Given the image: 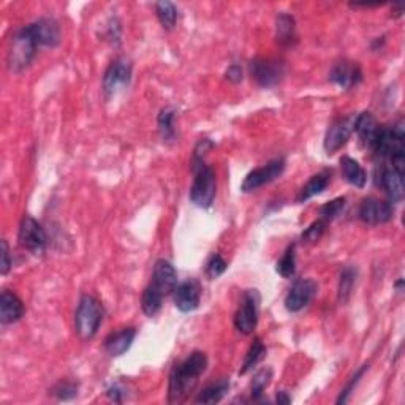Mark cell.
<instances>
[{
	"label": "cell",
	"instance_id": "cell-1",
	"mask_svg": "<svg viewBox=\"0 0 405 405\" xmlns=\"http://www.w3.org/2000/svg\"><path fill=\"white\" fill-rule=\"evenodd\" d=\"M208 369V357L203 352H193L171 369L168 383V402L179 404L195 390L198 378Z\"/></svg>",
	"mask_w": 405,
	"mask_h": 405
},
{
	"label": "cell",
	"instance_id": "cell-2",
	"mask_svg": "<svg viewBox=\"0 0 405 405\" xmlns=\"http://www.w3.org/2000/svg\"><path fill=\"white\" fill-rule=\"evenodd\" d=\"M192 170L195 178L190 189V201L197 208L208 209L213 206L217 193L215 171L204 160H192Z\"/></svg>",
	"mask_w": 405,
	"mask_h": 405
},
{
	"label": "cell",
	"instance_id": "cell-3",
	"mask_svg": "<svg viewBox=\"0 0 405 405\" xmlns=\"http://www.w3.org/2000/svg\"><path fill=\"white\" fill-rule=\"evenodd\" d=\"M103 306L97 298L91 295L81 296L77 314H74V329H77L81 340H91L95 338L103 321Z\"/></svg>",
	"mask_w": 405,
	"mask_h": 405
},
{
	"label": "cell",
	"instance_id": "cell-4",
	"mask_svg": "<svg viewBox=\"0 0 405 405\" xmlns=\"http://www.w3.org/2000/svg\"><path fill=\"white\" fill-rule=\"evenodd\" d=\"M36 49H39V45H36L35 39L30 34L29 27L26 26L18 30L13 39H11L8 49L10 70L13 73H22L26 68H29L35 59Z\"/></svg>",
	"mask_w": 405,
	"mask_h": 405
},
{
	"label": "cell",
	"instance_id": "cell-5",
	"mask_svg": "<svg viewBox=\"0 0 405 405\" xmlns=\"http://www.w3.org/2000/svg\"><path fill=\"white\" fill-rule=\"evenodd\" d=\"M18 241L22 248H26L35 257H41L46 252L48 247V234L39 222L34 217L24 215L20 225V232H18Z\"/></svg>",
	"mask_w": 405,
	"mask_h": 405
},
{
	"label": "cell",
	"instance_id": "cell-6",
	"mask_svg": "<svg viewBox=\"0 0 405 405\" xmlns=\"http://www.w3.org/2000/svg\"><path fill=\"white\" fill-rule=\"evenodd\" d=\"M260 293L257 290H246L242 295L238 312L234 315V326L241 334H252L258 325L260 315Z\"/></svg>",
	"mask_w": 405,
	"mask_h": 405
},
{
	"label": "cell",
	"instance_id": "cell-7",
	"mask_svg": "<svg viewBox=\"0 0 405 405\" xmlns=\"http://www.w3.org/2000/svg\"><path fill=\"white\" fill-rule=\"evenodd\" d=\"M248 72H251L252 79L260 87L270 89V87L277 86L280 81H282L285 74V67L284 62H280L277 59L258 58L253 59L251 64H248Z\"/></svg>",
	"mask_w": 405,
	"mask_h": 405
},
{
	"label": "cell",
	"instance_id": "cell-8",
	"mask_svg": "<svg viewBox=\"0 0 405 405\" xmlns=\"http://www.w3.org/2000/svg\"><path fill=\"white\" fill-rule=\"evenodd\" d=\"M132 81V64L130 60L119 58L113 60L103 74V92L108 98L128 87Z\"/></svg>",
	"mask_w": 405,
	"mask_h": 405
},
{
	"label": "cell",
	"instance_id": "cell-9",
	"mask_svg": "<svg viewBox=\"0 0 405 405\" xmlns=\"http://www.w3.org/2000/svg\"><path fill=\"white\" fill-rule=\"evenodd\" d=\"M285 160L284 159H274L271 161H267L266 165L255 168L253 171H251L246 176V179L242 180L241 190L244 193L255 192L258 190L260 187H263L266 184H271L272 180H276L277 178L282 176V173L285 171Z\"/></svg>",
	"mask_w": 405,
	"mask_h": 405
},
{
	"label": "cell",
	"instance_id": "cell-10",
	"mask_svg": "<svg viewBox=\"0 0 405 405\" xmlns=\"http://www.w3.org/2000/svg\"><path fill=\"white\" fill-rule=\"evenodd\" d=\"M359 220L366 225H383L394 217V206L391 201L378 198H366L358 209Z\"/></svg>",
	"mask_w": 405,
	"mask_h": 405
},
{
	"label": "cell",
	"instance_id": "cell-11",
	"mask_svg": "<svg viewBox=\"0 0 405 405\" xmlns=\"http://www.w3.org/2000/svg\"><path fill=\"white\" fill-rule=\"evenodd\" d=\"M377 185L383 189V192L388 195V201L391 203H401L404 199V170L391 165L382 164L380 170L376 174Z\"/></svg>",
	"mask_w": 405,
	"mask_h": 405
},
{
	"label": "cell",
	"instance_id": "cell-12",
	"mask_svg": "<svg viewBox=\"0 0 405 405\" xmlns=\"http://www.w3.org/2000/svg\"><path fill=\"white\" fill-rule=\"evenodd\" d=\"M317 293H319V284L314 279L296 280L285 298V309L291 314L301 312L304 307L309 306Z\"/></svg>",
	"mask_w": 405,
	"mask_h": 405
},
{
	"label": "cell",
	"instance_id": "cell-13",
	"mask_svg": "<svg viewBox=\"0 0 405 405\" xmlns=\"http://www.w3.org/2000/svg\"><path fill=\"white\" fill-rule=\"evenodd\" d=\"M174 293V306H176L180 312L189 314L197 310L201 301V285L197 279H189L185 282L178 284Z\"/></svg>",
	"mask_w": 405,
	"mask_h": 405
},
{
	"label": "cell",
	"instance_id": "cell-14",
	"mask_svg": "<svg viewBox=\"0 0 405 405\" xmlns=\"http://www.w3.org/2000/svg\"><path fill=\"white\" fill-rule=\"evenodd\" d=\"M353 122L354 117H344V119H338L331 124V127L328 128L325 142H323V147L328 155H333L339 151V149L344 147L350 136L353 133Z\"/></svg>",
	"mask_w": 405,
	"mask_h": 405
},
{
	"label": "cell",
	"instance_id": "cell-15",
	"mask_svg": "<svg viewBox=\"0 0 405 405\" xmlns=\"http://www.w3.org/2000/svg\"><path fill=\"white\" fill-rule=\"evenodd\" d=\"M27 27L39 48H55L60 43V27L54 18H40Z\"/></svg>",
	"mask_w": 405,
	"mask_h": 405
},
{
	"label": "cell",
	"instance_id": "cell-16",
	"mask_svg": "<svg viewBox=\"0 0 405 405\" xmlns=\"http://www.w3.org/2000/svg\"><path fill=\"white\" fill-rule=\"evenodd\" d=\"M329 79L342 89L350 91L363 81V72H361V67L357 62L342 60L333 67L331 73H329Z\"/></svg>",
	"mask_w": 405,
	"mask_h": 405
},
{
	"label": "cell",
	"instance_id": "cell-17",
	"mask_svg": "<svg viewBox=\"0 0 405 405\" xmlns=\"http://www.w3.org/2000/svg\"><path fill=\"white\" fill-rule=\"evenodd\" d=\"M151 285L155 290H159L161 295L168 296L176 290L178 286V272L174 266L168 260H157L154 265L152 282Z\"/></svg>",
	"mask_w": 405,
	"mask_h": 405
},
{
	"label": "cell",
	"instance_id": "cell-18",
	"mask_svg": "<svg viewBox=\"0 0 405 405\" xmlns=\"http://www.w3.org/2000/svg\"><path fill=\"white\" fill-rule=\"evenodd\" d=\"M24 304L16 293L4 290L0 295V321L2 325H13L24 317Z\"/></svg>",
	"mask_w": 405,
	"mask_h": 405
},
{
	"label": "cell",
	"instance_id": "cell-19",
	"mask_svg": "<svg viewBox=\"0 0 405 405\" xmlns=\"http://www.w3.org/2000/svg\"><path fill=\"white\" fill-rule=\"evenodd\" d=\"M380 126L376 121L371 113H361L358 116H354V122H353V133L358 135V138L361 141V145L367 149H372L373 141H376L377 135H378Z\"/></svg>",
	"mask_w": 405,
	"mask_h": 405
},
{
	"label": "cell",
	"instance_id": "cell-20",
	"mask_svg": "<svg viewBox=\"0 0 405 405\" xmlns=\"http://www.w3.org/2000/svg\"><path fill=\"white\" fill-rule=\"evenodd\" d=\"M135 338H136L135 328H124L121 331L109 334L108 338L105 339V350H107L109 357L113 358L122 357L124 353L130 350Z\"/></svg>",
	"mask_w": 405,
	"mask_h": 405
},
{
	"label": "cell",
	"instance_id": "cell-21",
	"mask_svg": "<svg viewBox=\"0 0 405 405\" xmlns=\"http://www.w3.org/2000/svg\"><path fill=\"white\" fill-rule=\"evenodd\" d=\"M276 39L280 46L290 48L298 43L296 21L288 13H280L276 18Z\"/></svg>",
	"mask_w": 405,
	"mask_h": 405
},
{
	"label": "cell",
	"instance_id": "cell-22",
	"mask_svg": "<svg viewBox=\"0 0 405 405\" xmlns=\"http://www.w3.org/2000/svg\"><path fill=\"white\" fill-rule=\"evenodd\" d=\"M340 170L348 184L358 187V189H363L366 185L367 174L364 171V168L359 165L358 160L348 157V155H344V157L340 159Z\"/></svg>",
	"mask_w": 405,
	"mask_h": 405
},
{
	"label": "cell",
	"instance_id": "cell-23",
	"mask_svg": "<svg viewBox=\"0 0 405 405\" xmlns=\"http://www.w3.org/2000/svg\"><path fill=\"white\" fill-rule=\"evenodd\" d=\"M228 391H230V380L219 378V380H215V382L204 386L201 392L198 394V397L195 399V402L197 404H217L227 396Z\"/></svg>",
	"mask_w": 405,
	"mask_h": 405
},
{
	"label": "cell",
	"instance_id": "cell-24",
	"mask_svg": "<svg viewBox=\"0 0 405 405\" xmlns=\"http://www.w3.org/2000/svg\"><path fill=\"white\" fill-rule=\"evenodd\" d=\"M329 182H331V178H329L328 173L323 171V173L315 174V176H312L307 180V184L303 187L301 192H299L296 201L298 203H304V201H307V199H310V198L320 195V193H323L328 189Z\"/></svg>",
	"mask_w": 405,
	"mask_h": 405
},
{
	"label": "cell",
	"instance_id": "cell-25",
	"mask_svg": "<svg viewBox=\"0 0 405 405\" xmlns=\"http://www.w3.org/2000/svg\"><path fill=\"white\" fill-rule=\"evenodd\" d=\"M174 121H176V109L168 107L160 111L157 126L160 138L164 142L176 141V126H174Z\"/></svg>",
	"mask_w": 405,
	"mask_h": 405
},
{
	"label": "cell",
	"instance_id": "cell-26",
	"mask_svg": "<svg viewBox=\"0 0 405 405\" xmlns=\"http://www.w3.org/2000/svg\"><path fill=\"white\" fill-rule=\"evenodd\" d=\"M358 271L357 267L353 266H345L344 270L340 271L339 276V288H338V299L340 304H347L348 299L352 296V291L354 288V284H357Z\"/></svg>",
	"mask_w": 405,
	"mask_h": 405
},
{
	"label": "cell",
	"instance_id": "cell-27",
	"mask_svg": "<svg viewBox=\"0 0 405 405\" xmlns=\"http://www.w3.org/2000/svg\"><path fill=\"white\" fill-rule=\"evenodd\" d=\"M164 295L159 290H155L154 286L149 284L146 286V290L142 291V296H141V309L142 312H145L147 317H155L161 309V304H164Z\"/></svg>",
	"mask_w": 405,
	"mask_h": 405
},
{
	"label": "cell",
	"instance_id": "cell-28",
	"mask_svg": "<svg viewBox=\"0 0 405 405\" xmlns=\"http://www.w3.org/2000/svg\"><path fill=\"white\" fill-rule=\"evenodd\" d=\"M265 357H266V347L260 339H255L253 344L251 345V348H248V352L246 354L244 363H242L239 369L241 376H246V373L253 371V367H257L261 361H263Z\"/></svg>",
	"mask_w": 405,
	"mask_h": 405
},
{
	"label": "cell",
	"instance_id": "cell-29",
	"mask_svg": "<svg viewBox=\"0 0 405 405\" xmlns=\"http://www.w3.org/2000/svg\"><path fill=\"white\" fill-rule=\"evenodd\" d=\"M155 15H157L161 27L165 30H171L176 26L178 8L174 4L166 2V0H164V2H157L155 4Z\"/></svg>",
	"mask_w": 405,
	"mask_h": 405
},
{
	"label": "cell",
	"instance_id": "cell-30",
	"mask_svg": "<svg viewBox=\"0 0 405 405\" xmlns=\"http://www.w3.org/2000/svg\"><path fill=\"white\" fill-rule=\"evenodd\" d=\"M272 380V369L271 367H263L253 376L252 386H251V394L253 401H260L261 396H263L265 390L270 386Z\"/></svg>",
	"mask_w": 405,
	"mask_h": 405
},
{
	"label": "cell",
	"instance_id": "cell-31",
	"mask_svg": "<svg viewBox=\"0 0 405 405\" xmlns=\"http://www.w3.org/2000/svg\"><path fill=\"white\" fill-rule=\"evenodd\" d=\"M276 271L279 276H282L284 279H290L295 276L296 272V253H295V246H290L286 248L284 257L277 261Z\"/></svg>",
	"mask_w": 405,
	"mask_h": 405
},
{
	"label": "cell",
	"instance_id": "cell-32",
	"mask_svg": "<svg viewBox=\"0 0 405 405\" xmlns=\"http://www.w3.org/2000/svg\"><path fill=\"white\" fill-rule=\"evenodd\" d=\"M345 204H347V199L344 197L336 198L333 199V201L323 204V206L320 208V219H323L325 222H331L334 219H338V217L344 213Z\"/></svg>",
	"mask_w": 405,
	"mask_h": 405
},
{
	"label": "cell",
	"instance_id": "cell-33",
	"mask_svg": "<svg viewBox=\"0 0 405 405\" xmlns=\"http://www.w3.org/2000/svg\"><path fill=\"white\" fill-rule=\"evenodd\" d=\"M51 394L58 397L59 401H72L78 396V385L68 382V380H60L58 385L53 386Z\"/></svg>",
	"mask_w": 405,
	"mask_h": 405
},
{
	"label": "cell",
	"instance_id": "cell-34",
	"mask_svg": "<svg viewBox=\"0 0 405 405\" xmlns=\"http://www.w3.org/2000/svg\"><path fill=\"white\" fill-rule=\"evenodd\" d=\"M227 267H228V263L225 260H223V257L220 253H213L211 255V258L208 260V263H206V276L208 279L211 280H214L217 277H220L223 272L227 271Z\"/></svg>",
	"mask_w": 405,
	"mask_h": 405
},
{
	"label": "cell",
	"instance_id": "cell-35",
	"mask_svg": "<svg viewBox=\"0 0 405 405\" xmlns=\"http://www.w3.org/2000/svg\"><path fill=\"white\" fill-rule=\"evenodd\" d=\"M326 223L328 222H325L323 219H319V220H315L314 223H310V225L304 230V233L301 236L303 242H306V244H312V242L319 241L323 236V233H325Z\"/></svg>",
	"mask_w": 405,
	"mask_h": 405
},
{
	"label": "cell",
	"instance_id": "cell-36",
	"mask_svg": "<svg viewBox=\"0 0 405 405\" xmlns=\"http://www.w3.org/2000/svg\"><path fill=\"white\" fill-rule=\"evenodd\" d=\"M367 369H369V366H363L357 373H354V376H353L352 380H350V383H348V385L345 386V390L340 392V396H339V399H338V404H345V402L348 401V397H350V394L353 392L354 386H357V385L359 383V380L363 378L364 372H366Z\"/></svg>",
	"mask_w": 405,
	"mask_h": 405
},
{
	"label": "cell",
	"instance_id": "cell-37",
	"mask_svg": "<svg viewBox=\"0 0 405 405\" xmlns=\"http://www.w3.org/2000/svg\"><path fill=\"white\" fill-rule=\"evenodd\" d=\"M13 266V260H11V253H10V247L7 241H2V266H0V272L2 276H7L8 271Z\"/></svg>",
	"mask_w": 405,
	"mask_h": 405
},
{
	"label": "cell",
	"instance_id": "cell-38",
	"mask_svg": "<svg viewBox=\"0 0 405 405\" xmlns=\"http://www.w3.org/2000/svg\"><path fill=\"white\" fill-rule=\"evenodd\" d=\"M225 78L230 81V83L238 84L244 78V72H242V67L239 64H232L225 72Z\"/></svg>",
	"mask_w": 405,
	"mask_h": 405
},
{
	"label": "cell",
	"instance_id": "cell-39",
	"mask_svg": "<svg viewBox=\"0 0 405 405\" xmlns=\"http://www.w3.org/2000/svg\"><path fill=\"white\" fill-rule=\"evenodd\" d=\"M107 396H108L113 402H124V399H126V390H124L121 385H113V386H111V388L107 391Z\"/></svg>",
	"mask_w": 405,
	"mask_h": 405
},
{
	"label": "cell",
	"instance_id": "cell-40",
	"mask_svg": "<svg viewBox=\"0 0 405 405\" xmlns=\"http://www.w3.org/2000/svg\"><path fill=\"white\" fill-rule=\"evenodd\" d=\"M276 401H277V404L288 405V404H291V396H288V392L286 391H279Z\"/></svg>",
	"mask_w": 405,
	"mask_h": 405
},
{
	"label": "cell",
	"instance_id": "cell-41",
	"mask_svg": "<svg viewBox=\"0 0 405 405\" xmlns=\"http://www.w3.org/2000/svg\"><path fill=\"white\" fill-rule=\"evenodd\" d=\"M404 15V5H396L394 8H392V18H401Z\"/></svg>",
	"mask_w": 405,
	"mask_h": 405
},
{
	"label": "cell",
	"instance_id": "cell-42",
	"mask_svg": "<svg viewBox=\"0 0 405 405\" xmlns=\"http://www.w3.org/2000/svg\"><path fill=\"white\" fill-rule=\"evenodd\" d=\"M402 285H404V280L401 279V280H399V282L396 284V288H397V291H399V293L402 291Z\"/></svg>",
	"mask_w": 405,
	"mask_h": 405
}]
</instances>
